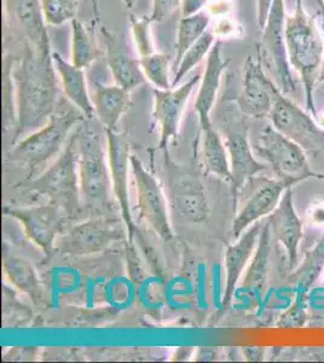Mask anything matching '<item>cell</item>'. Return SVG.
<instances>
[{"label": "cell", "instance_id": "obj_1", "mask_svg": "<svg viewBox=\"0 0 324 363\" xmlns=\"http://www.w3.org/2000/svg\"><path fill=\"white\" fill-rule=\"evenodd\" d=\"M4 67L16 95L13 142H18L48 124L57 111V72L51 50L35 49L27 44L13 62L5 58Z\"/></svg>", "mask_w": 324, "mask_h": 363}, {"label": "cell", "instance_id": "obj_2", "mask_svg": "<svg viewBox=\"0 0 324 363\" xmlns=\"http://www.w3.org/2000/svg\"><path fill=\"white\" fill-rule=\"evenodd\" d=\"M284 35L291 68L299 75L304 86L306 109L317 118L315 86L318 83L320 63L323 57V34L317 17L305 8L304 0H296L293 13L286 16Z\"/></svg>", "mask_w": 324, "mask_h": 363}, {"label": "cell", "instance_id": "obj_3", "mask_svg": "<svg viewBox=\"0 0 324 363\" xmlns=\"http://www.w3.org/2000/svg\"><path fill=\"white\" fill-rule=\"evenodd\" d=\"M18 186L45 195L50 203L61 207L66 215H77L80 211L82 200L78 169V131L69 137L66 147L44 174L22 182Z\"/></svg>", "mask_w": 324, "mask_h": 363}, {"label": "cell", "instance_id": "obj_4", "mask_svg": "<svg viewBox=\"0 0 324 363\" xmlns=\"http://www.w3.org/2000/svg\"><path fill=\"white\" fill-rule=\"evenodd\" d=\"M84 119V114L74 106L57 109L48 124L17 142L9 153L8 160L28 166L33 174L63 150L72 130Z\"/></svg>", "mask_w": 324, "mask_h": 363}, {"label": "cell", "instance_id": "obj_5", "mask_svg": "<svg viewBox=\"0 0 324 363\" xmlns=\"http://www.w3.org/2000/svg\"><path fill=\"white\" fill-rule=\"evenodd\" d=\"M252 147L255 155L270 166L276 179L287 188L308 179H324V172H317L310 166L304 149L279 133L272 125L259 131Z\"/></svg>", "mask_w": 324, "mask_h": 363}, {"label": "cell", "instance_id": "obj_6", "mask_svg": "<svg viewBox=\"0 0 324 363\" xmlns=\"http://www.w3.org/2000/svg\"><path fill=\"white\" fill-rule=\"evenodd\" d=\"M286 16V1L274 0L265 26L262 29V37L255 43V52L262 57L264 67L270 70L272 80L279 90L291 97L298 92V86L288 57L284 35Z\"/></svg>", "mask_w": 324, "mask_h": 363}, {"label": "cell", "instance_id": "obj_7", "mask_svg": "<svg viewBox=\"0 0 324 363\" xmlns=\"http://www.w3.org/2000/svg\"><path fill=\"white\" fill-rule=\"evenodd\" d=\"M78 169L82 198L87 205L109 207L111 169L99 136L87 128L78 130Z\"/></svg>", "mask_w": 324, "mask_h": 363}, {"label": "cell", "instance_id": "obj_8", "mask_svg": "<svg viewBox=\"0 0 324 363\" xmlns=\"http://www.w3.org/2000/svg\"><path fill=\"white\" fill-rule=\"evenodd\" d=\"M267 118L279 133L296 142L306 153H324V128L282 91H277Z\"/></svg>", "mask_w": 324, "mask_h": 363}, {"label": "cell", "instance_id": "obj_9", "mask_svg": "<svg viewBox=\"0 0 324 363\" xmlns=\"http://www.w3.org/2000/svg\"><path fill=\"white\" fill-rule=\"evenodd\" d=\"M123 238V228L118 220L89 219L61 234L55 245V251L67 257L91 256L104 251Z\"/></svg>", "mask_w": 324, "mask_h": 363}, {"label": "cell", "instance_id": "obj_10", "mask_svg": "<svg viewBox=\"0 0 324 363\" xmlns=\"http://www.w3.org/2000/svg\"><path fill=\"white\" fill-rule=\"evenodd\" d=\"M131 171L135 178L137 208L140 219L145 220L161 239L172 238L169 203L159 183L135 155H131Z\"/></svg>", "mask_w": 324, "mask_h": 363}, {"label": "cell", "instance_id": "obj_11", "mask_svg": "<svg viewBox=\"0 0 324 363\" xmlns=\"http://www.w3.org/2000/svg\"><path fill=\"white\" fill-rule=\"evenodd\" d=\"M279 87L267 75L259 54L248 56L243 65L242 84L238 96V106L243 116L264 119L270 114Z\"/></svg>", "mask_w": 324, "mask_h": 363}, {"label": "cell", "instance_id": "obj_12", "mask_svg": "<svg viewBox=\"0 0 324 363\" xmlns=\"http://www.w3.org/2000/svg\"><path fill=\"white\" fill-rule=\"evenodd\" d=\"M4 213L17 219L25 229L27 238L45 255L55 251V245L66 222V212L61 207L51 203L23 208L5 207Z\"/></svg>", "mask_w": 324, "mask_h": 363}, {"label": "cell", "instance_id": "obj_13", "mask_svg": "<svg viewBox=\"0 0 324 363\" xmlns=\"http://www.w3.org/2000/svg\"><path fill=\"white\" fill-rule=\"evenodd\" d=\"M201 74H196L179 86L169 87L167 90L154 89L152 118L160 128L161 148H166L169 140L178 135L190 96L195 87L199 86Z\"/></svg>", "mask_w": 324, "mask_h": 363}, {"label": "cell", "instance_id": "obj_14", "mask_svg": "<svg viewBox=\"0 0 324 363\" xmlns=\"http://www.w3.org/2000/svg\"><path fill=\"white\" fill-rule=\"evenodd\" d=\"M99 32L104 43L107 66L114 83L130 92L145 83L147 79L140 69L138 56L135 52H132L126 37L102 25L99 26Z\"/></svg>", "mask_w": 324, "mask_h": 363}, {"label": "cell", "instance_id": "obj_15", "mask_svg": "<svg viewBox=\"0 0 324 363\" xmlns=\"http://www.w3.org/2000/svg\"><path fill=\"white\" fill-rule=\"evenodd\" d=\"M287 189L286 184L276 178H264L259 182L255 190L245 198V201L238 205L233 223L234 239H238L248 228L260 219L270 216L276 210V207L279 206V201Z\"/></svg>", "mask_w": 324, "mask_h": 363}, {"label": "cell", "instance_id": "obj_16", "mask_svg": "<svg viewBox=\"0 0 324 363\" xmlns=\"http://www.w3.org/2000/svg\"><path fill=\"white\" fill-rule=\"evenodd\" d=\"M5 22L20 33L23 44L51 50L40 0H4Z\"/></svg>", "mask_w": 324, "mask_h": 363}, {"label": "cell", "instance_id": "obj_17", "mask_svg": "<svg viewBox=\"0 0 324 363\" xmlns=\"http://www.w3.org/2000/svg\"><path fill=\"white\" fill-rule=\"evenodd\" d=\"M267 220L272 238L287 252L288 269L291 272L299 264V246L304 235L303 220L296 213L291 188L284 191L279 206L269 216Z\"/></svg>", "mask_w": 324, "mask_h": 363}, {"label": "cell", "instance_id": "obj_18", "mask_svg": "<svg viewBox=\"0 0 324 363\" xmlns=\"http://www.w3.org/2000/svg\"><path fill=\"white\" fill-rule=\"evenodd\" d=\"M109 154L111 188L116 201L119 203L123 222L126 224L130 236L135 230L132 219L130 196H128V169L131 167V155L128 152V142L116 130H106Z\"/></svg>", "mask_w": 324, "mask_h": 363}, {"label": "cell", "instance_id": "obj_19", "mask_svg": "<svg viewBox=\"0 0 324 363\" xmlns=\"http://www.w3.org/2000/svg\"><path fill=\"white\" fill-rule=\"evenodd\" d=\"M226 149L229 153L230 167L233 174V189L238 198V193L250 179L267 169L265 162L259 161L250 140L248 128L228 130L225 140Z\"/></svg>", "mask_w": 324, "mask_h": 363}, {"label": "cell", "instance_id": "obj_20", "mask_svg": "<svg viewBox=\"0 0 324 363\" xmlns=\"http://www.w3.org/2000/svg\"><path fill=\"white\" fill-rule=\"evenodd\" d=\"M169 206L178 220L185 224L203 223L210 213L205 188L200 182L189 177L177 178L171 183Z\"/></svg>", "mask_w": 324, "mask_h": 363}, {"label": "cell", "instance_id": "obj_21", "mask_svg": "<svg viewBox=\"0 0 324 363\" xmlns=\"http://www.w3.org/2000/svg\"><path fill=\"white\" fill-rule=\"evenodd\" d=\"M229 63L230 60L223 56L222 40H217L207 57L195 101V112L199 116V123L201 128L212 123L211 112L222 85L223 74Z\"/></svg>", "mask_w": 324, "mask_h": 363}, {"label": "cell", "instance_id": "obj_22", "mask_svg": "<svg viewBox=\"0 0 324 363\" xmlns=\"http://www.w3.org/2000/svg\"><path fill=\"white\" fill-rule=\"evenodd\" d=\"M263 223L253 224L242 235L236 239V242L230 245L225 253V289L223 296V304L229 306L234 297L238 284L247 265L250 264L258 245L259 236Z\"/></svg>", "mask_w": 324, "mask_h": 363}, {"label": "cell", "instance_id": "obj_23", "mask_svg": "<svg viewBox=\"0 0 324 363\" xmlns=\"http://www.w3.org/2000/svg\"><path fill=\"white\" fill-rule=\"evenodd\" d=\"M3 270L13 287L26 294L35 306L45 301L46 294L40 279L32 263L26 257L3 245Z\"/></svg>", "mask_w": 324, "mask_h": 363}, {"label": "cell", "instance_id": "obj_24", "mask_svg": "<svg viewBox=\"0 0 324 363\" xmlns=\"http://www.w3.org/2000/svg\"><path fill=\"white\" fill-rule=\"evenodd\" d=\"M52 61L66 99L86 119H92L95 116V108L92 104L84 69L74 66L70 61H67L57 51H52Z\"/></svg>", "mask_w": 324, "mask_h": 363}, {"label": "cell", "instance_id": "obj_25", "mask_svg": "<svg viewBox=\"0 0 324 363\" xmlns=\"http://www.w3.org/2000/svg\"><path fill=\"white\" fill-rule=\"evenodd\" d=\"M91 99L95 108V116L104 130H116L120 120L130 107V91L116 84L94 83Z\"/></svg>", "mask_w": 324, "mask_h": 363}, {"label": "cell", "instance_id": "obj_26", "mask_svg": "<svg viewBox=\"0 0 324 363\" xmlns=\"http://www.w3.org/2000/svg\"><path fill=\"white\" fill-rule=\"evenodd\" d=\"M272 242H274V238L271 233L270 223L267 220L263 223L255 255L250 259L242 285L238 291L246 292L247 294H257L263 291L267 285V274L270 267Z\"/></svg>", "mask_w": 324, "mask_h": 363}, {"label": "cell", "instance_id": "obj_27", "mask_svg": "<svg viewBox=\"0 0 324 363\" xmlns=\"http://www.w3.org/2000/svg\"><path fill=\"white\" fill-rule=\"evenodd\" d=\"M201 133L202 157L206 169L213 176L231 183L233 174L225 142L212 123L201 128Z\"/></svg>", "mask_w": 324, "mask_h": 363}, {"label": "cell", "instance_id": "obj_28", "mask_svg": "<svg viewBox=\"0 0 324 363\" xmlns=\"http://www.w3.org/2000/svg\"><path fill=\"white\" fill-rule=\"evenodd\" d=\"M211 21H212V17L206 10L189 16L181 17L178 32H177L176 55L173 60V70L176 69L183 55L210 29Z\"/></svg>", "mask_w": 324, "mask_h": 363}, {"label": "cell", "instance_id": "obj_29", "mask_svg": "<svg viewBox=\"0 0 324 363\" xmlns=\"http://www.w3.org/2000/svg\"><path fill=\"white\" fill-rule=\"evenodd\" d=\"M72 23V44H70V62L85 69L97 61L101 50L97 48L95 37L92 35L84 22L75 18Z\"/></svg>", "mask_w": 324, "mask_h": 363}, {"label": "cell", "instance_id": "obj_30", "mask_svg": "<svg viewBox=\"0 0 324 363\" xmlns=\"http://www.w3.org/2000/svg\"><path fill=\"white\" fill-rule=\"evenodd\" d=\"M324 269V234L305 255L303 262L291 272V280L301 289H308Z\"/></svg>", "mask_w": 324, "mask_h": 363}, {"label": "cell", "instance_id": "obj_31", "mask_svg": "<svg viewBox=\"0 0 324 363\" xmlns=\"http://www.w3.org/2000/svg\"><path fill=\"white\" fill-rule=\"evenodd\" d=\"M217 42V37L214 32L208 29L203 35H202L191 48H190L181 57V61L178 63L173 75L172 87H176L181 84V80L189 74L190 72L196 68L200 63L208 57L211 50L213 48L214 44Z\"/></svg>", "mask_w": 324, "mask_h": 363}, {"label": "cell", "instance_id": "obj_32", "mask_svg": "<svg viewBox=\"0 0 324 363\" xmlns=\"http://www.w3.org/2000/svg\"><path fill=\"white\" fill-rule=\"evenodd\" d=\"M138 60L144 77L152 86L160 90H167L172 87V82H169V72L172 69L171 66L173 67L174 58L171 55L156 51L154 54L147 55Z\"/></svg>", "mask_w": 324, "mask_h": 363}, {"label": "cell", "instance_id": "obj_33", "mask_svg": "<svg viewBox=\"0 0 324 363\" xmlns=\"http://www.w3.org/2000/svg\"><path fill=\"white\" fill-rule=\"evenodd\" d=\"M152 21L149 16L130 15V30H131L133 50L138 58L152 55L157 51L152 33Z\"/></svg>", "mask_w": 324, "mask_h": 363}, {"label": "cell", "instance_id": "obj_34", "mask_svg": "<svg viewBox=\"0 0 324 363\" xmlns=\"http://www.w3.org/2000/svg\"><path fill=\"white\" fill-rule=\"evenodd\" d=\"M40 3L46 25L57 27L77 18L80 0H40Z\"/></svg>", "mask_w": 324, "mask_h": 363}, {"label": "cell", "instance_id": "obj_35", "mask_svg": "<svg viewBox=\"0 0 324 363\" xmlns=\"http://www.w3.org/2000/svg\"><path fill=\"white\" fill-rule=\"evenodd\" d=\"M183 0H152V13L149 20L154 23H161L167 20L176 10L181 9Z\"/></svg>", "mask_w": 324, "mask_h": 363}, {"label": "cell", "instance_id": "obj_36", "mask_svg": "<svg viewBox=\"0 0 324 363\" xmlns=\"http://www.w3.org/2000/svg\"><path fill=\"white\" fill-rule=\"evenodd\" d=\"M306 322V311L301 301H296V304L289 308L279 320L277 327L281 328H291V327H303Z\"/></svg>", "mask_w": 324, "mask_h": 363}, {"label": "cell", "instance_id": "obj_37", "mask_svg": "<svg viewBox=\"0 0 324 363\" xmlns=\"http://www.w3.org/2000/svg\"><path fill=\"white\" fill-rule=\"evenodd\" d=\"M212 0H183L181 3V16H189L205 10Z\"/></svg>", "mask_w": 324, "mask_h": 363}, {"label": "cell", "instance_id": "obj_38", "mask_svg": "<svg viewBox=\"0 0 324 363\" xmlns=\"http://www.w3.org/2000/svg\"><path fill=\"white\" fill-rule=\"evenodd\" d=\"M272 1L274 0H257V23L260 30L265 26Z\"/></svg>", "mask_w": 324, "mask_h": 363}, {"label": "cell", "instance_id": "obj_39", "mask_svg": "<svg viewBox=\"0 0 324 363\" xmlns=\"http://www.w3.org/2000/svg\"><path fill=\"white\" fill-rule=\"evenodd\" d=\"M243 352L248 361H260L263 359V347H243Z\"/></svg>", "mask_w": 324, "mask_h": 363}, {"label": "cell", "instance_id": "obj_40", "mask_svg": "<svg viewBox=\"0 0 324 363\" xmlns=\"http://www.w3.org/2000/svg\"><path fill=\"white\" fill-rule=\"evenodd\" d=\"M318 5H320V28H322V34H323L324 42V4L318 0ZM318 83L324 85V50L323 57H322V63H320V75H318Z\"/></svg>", "mask_w": 324, "mask_h": 363}, {"label": "cell", "instance_id": "obj_41", "mask_svg": "<svg viewBox=\"0 0 324 363\" xmlns=\"http://www.w3.org/2000/svg\"><path fill=\"white\" fill-rule=\"evenodd\" d=\"M311 220L315 224H324V206H317L312 210Z\"/></svg>", "mask_w": 324, "mask_h": 363}, {"label": "cell", "instance_id": "obj_42", "mask_svg": "<svg viewBox=\"0 0 324 363\" xmlns=\"http://www.w3.org/2000/svg\"><path fill=\"white\" fill-rule=\"evenodd\" d=\"M87 4L90 5L94 17H95V22H99V0H86Z\"/></svg>", "mask_w": 324, "mask_h": 363}, {"label": "cell", "instance_id": "obj_43", "mask_svg": "<svg viewBox=\"0 0 324 363\" xmlns=\"http://www.w3.org/2000/svg\"><path fill=\"white\" fill-rule=\"evenodd\" d=\"M123 4L128 8V10L132 11L135 9V5L138 3V0H123Z\"/></svg>", "mask_w": 324, "mask_h": 363}, {"label": "cell", "instance_id": "obj_44", "mask_svg": "<svg viewBox=\"0 0 324 363\" xmlns=\"http://www.w3.org/2000/svg\"><path fill=\"white\" fill-rule=\"evenodd\" d=\"M320 1H322V3H323V4H324V0H320Z\"/></svg>", "mask_w": 324, "mask_h": 363}]
</instances>
